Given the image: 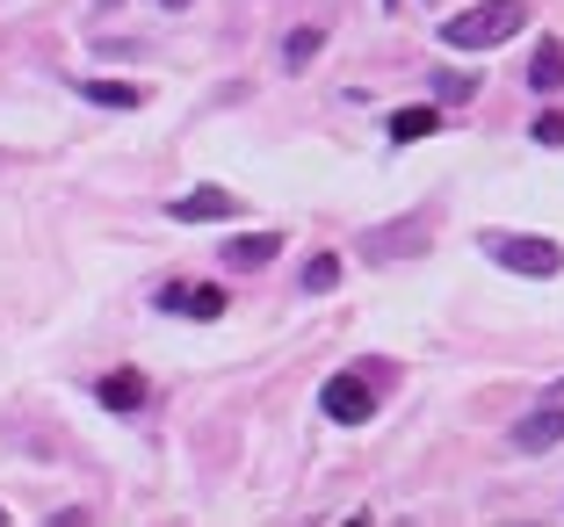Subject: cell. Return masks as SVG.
<instances>
[{"mask_svg":"<svg viewBox=\"0 0 564 527\" xmlns=\"http://www.w3.org/2000/svg\"><path fill=\"white\" fill-rule=\"evenodd\" d=\"M101 8H117V0H101Z\"/></svg>","mask_w":564,"mask_h":527,"instance_id":"d6986e66","label":"cell"},{"mask_svg":"<svg viewBox=\"0 0 564 527\" xmlns=\"http://www.w3.org/2000/svg\"><path fill=\"white\" fill-rule=\"evenodd\" d=\"M434 131H442L434 109H399L391 116V145H420V138H434Z\"/></svg>","mask_w":564,"mask_h":527,"instance_id":"30bf717a","label":"cell"},{"mask_svg":"<svg viewBox=\"0 0 564 527\" xmlns=\"http://www.w3.org/2000/svg\"><path fill=\"white\" fill-rule=\"evenodd\" d=\"M434 95H442V101H456V109H464V101L478 95V80H470V73H434Z\"/></svg>","mask_w":564,"mask_h":527,"instance_id":"5bb4252c","label":"cell"},{"mask_svg":"<svg viewBox=\"0 0 564 527\" xmlns=\"http://www.w3.org/2000/svg\"><path fill=\"white\" fill-rule=\"evenodd\" d=\"M160 8H188V0H160Z\"/></svg>","mask_w":564,"mask_h":527,"instance_id":"2e32d148","label":"cell"},{"mask_svg":"<svg viewBox=\"0 0 564 527\" xmlns=\"http://www.w3.org/2000/svg\"><path fill=\"white\" fill-rule=\"evenodd\" d=\"M160 311H188V318H225L232 311V297L225 289H188V282H160Z\"/></svg>","mask_w":564,"mask_h":527,"instance_id":"8992f818","label":"cell"},{"mask_svg":"<svg viewBox=\"0 0 564 527\" xmlns=\"http://www.w3.org/2000/svg\"><path fill=\"white\" fill-rule=\"evenodd\" d=\"M529 87H535V95H557V87H564V44H557V36H543V44H535Z\"/></svg>","mask_w":564,"mask_h":527,"instance_id":"9c48e42d","label":"cell"},{"mask_svg":"<svg viewBox=\"0 0 564 527\" xmlns=\"http://www.w3.org/2000/svg\"><path fill=\"white\" fill-rule=\"evenodd\" d=\"M297 282H304V289H312V297H326V289H340V253H312Z\"/></svg>","mask_w":564,"mask_h":527,"instance_id":"7c38bea8","label":"cell"},{"mask_svg":"<svg viewBox=\"0 0 564 527\" xmlns=\"http://www.w3.org/2000/svg\"><path fill=\"white\" fill-rule=\"evenodd\" d=\"M550 397H564V383H550Z\"/></svg>","mask_w":564,"mask_h":527,"instance_id":"e0dca14e","label":"cell"},{"mask_svg":"<svg viewBox=\"0 0 564 527\" xmlns=\"http://www.w3.org/2000/svg\"><path fill=\"white\" fill-rule=\"evenodd\" d=\"M535 145H564V116H557V109L535 116Z\"/></svg>","mask_w":564,"mask_h":527,"instance_id":"9a60e30c","label":"cell"},{"mask_svg":"<svg viewBox=\"0 0 564 527\" xmlns=\"http://www.w3.org/2000/svg\"><path fill=\"white\" fill-rule=\"evenodd\" d=\"M478 253H492L499 267H514V275H564V246L557 239H543V231H478Z\"/></svg>","mask_w":564,"mask_h":527,"instance_id":"7a4b0ae2","label":"cell"},{"mask_svg":"<svg viewBox=\"0 0 564 527\" xmlns=\"http://www.w3.org/2000/svg\"><path fill=\"white\" fill-rule=\"evenodd\" d=\"M318 44H326V30H318V22H304V30H290V44H282V66L290 73H304L318 58Z\"/></svg>","mask_w":564,"mask_h":527,"instance_id":"8fae6325","label":"cell"},{"mask_svg":"<svg viewBox=\"0 0 564 527\" xmlns=\"http://www.w3.org/2000/svg\"><path fill=\"white\" fill-rule=\"evenodd\" d=\"M217 253H225L232 267H268L282 253V231H239V239H225Z\"/></svg>","mask_w":564,"mask_h":527,"instance_id":"ba28073f","label":"cell"},{"mask_svg":"<svg viewBox=\"0 0 564 527\" xmlns=\"http://www.w3.org/2000/svg\"><path fill=\"white\" fill-rule=\"evenodd\" d=\"M95 397L109 405V413H145V405H152V383L138 376V369H109V376L95 383Z\"/></svg>","mask_w":564,"mask_h":527,"instance_id":"52a82bcc","label":"cell"},{"mask_svg":"<svg viewBox=\"0 0 564 527\" xmlns=\"http://www.w3.org/2000/svg\"><path fill=\"white\" fill-rule=\"evenodd\" d=\"M521 22H529V0H478V8L442 22V44L448 51H492V44H507Z\"/></svg>","mask_w":564,"mask_h":527,"instance_id":"6da1fadb","label":"cell"},{"mask_svg":"<svg viewBox=\"0 0 564 527\" xmlns=\"http://www.w3.org/2000/svg\"><path fill=\"white\" fill-rule=\"evenodd\" d=\"M87 101H109V109H138V87H117V80H80Z\"/></svg>","mask_w":564,"mask_h":527,"instance_id":"4fadbf2b","label":"cell"},{"mask_svg":"<svg viewBox=\"0 0 564 527\" xmlns=\"http://www.w3.org/2000/svg\"><path fill=\"white\" fill-rule=\"evenodd\" d=\"M507 441H514L521 455H543V448H557V441H564V397H550V405H535V413L521 419V427L507 433Z\"/></svg>","mask_w":564,"mask_h":527,"instance_id":"5b68a950","label":"cell"},{"mask_svg":"<svg viewBox=\"0 0 564 527\" xmlns=\"http://www.w3.org/2000/svg\"><path fill=\"white\" fill-rule=\"evenodd\" d=\"M318 405H326L333 427H369V419H377V362L340 369V376L318 391Z\"/></svg>","mask_w":564,"mask_h":527,"instance_id":"3957f363","label":"cell"},{"mask_svg":"<svg viewBox=\"0 0 564 527\" xmlns=\"http://www.w3.org/2000/svg\"><path fill=\"white\" fill-rule=\"evenodd\" d=\"M0 527H8V506H0Z\"/></svg>","mask_w":564,"mask_h":527,"instance_id":"ac0fdd59","label":"cell"},{"mask_svg":"<svg viewBox=\"0 0 564 527\" xmlns=\"http://www.w3.org/2000/svg\"><path fill=\"white\" fill-rule=\"evenodd\" d=\"M166 217L174 224H225V217H239V196L232 188H188V196L166 202Z\"/></svg>","mask_w":564,"mask_h":527,"instance_id":"277c9868","label":"cell"}]
</instances>
